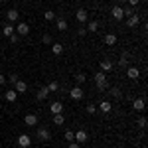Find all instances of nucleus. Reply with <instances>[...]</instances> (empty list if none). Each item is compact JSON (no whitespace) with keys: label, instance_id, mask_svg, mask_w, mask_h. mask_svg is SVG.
Masks as SVG:
<instances>
[{"label":"nucleus","instance_id":"43","mask_svg":"<svg viewBox=\"0 0 148 148\" xmlns=\"http://www.w3.org/2000/svg\"><path fill=\"white\" fill-rule=\"evenodd\" d=\"M0 2H2V0H0Z\"/></svg>","mask_w":148,"mask_h":148},{"label":"nucleus","instance_id":"24","mask_svg":"<svg viewBox=\"0 0 148 148\" xmlns=\"http://www.w3.org/2000/svg\"><path fill=\"white\" fill-rule=\"evenodd\" d=\"M63 123H65V116H63V113L53 114V125H56V126H61Z\"/></svg>","mask_w":148,"mask_h":148},{"label":"nucleus","instance_id":"33","mask_svg":"<svg viewBox=\"0 0 148 148\" xmlns=\"http://www.w3.org/2000/svg\"><path fill=\"white\" fill-rule=\"evenodd\" d=\"M20 79V77H18V73H10V75H8V77H6V81H10L12 85H14V83H16V81Z\"/></svg>","mask_w":148,"mask_h":148},{"label":"nucleus","instance_id":"37","mask_svg":"<svg viewBox=\"0 0 148 148\" xmlns=\"http://www.w3.org/2000/svg\"><path fill=\"white\" fill-rule=\"evenodd\" d=\"M123 10H125V16H132V14H134V10H132L130 6H128V8H123Z\"/></svg>","mask_w":148,"mask_h":148},{"label":"nucleus","instance_id":"41","mask_svg":"<svg viewBox=\"0 0 148 148\" xmlns=\"http://www.w3.org/2000/svg\"><path fill=\"white\" fill-rule=\"evenodd\" d=\"M0 85H6V75L0 73Z\"/></svg>","mask_w":148,"mask_h":148},{"label":"nucleus","instance_id":"39","mask_svg":"<svg viewBox=\"0 0 148 148\" xmlns=\"http://www.w3.org/2000/svg\"><path fill=\"white\" fill-rule=\"evenodd\" d=\"M67 148H81V144L79 142H75V140H73V142H69V146Z\"/></svg>","mask_w":148,"mask_h":148},{"label":"nucleus","instance_id":"6","mask_svg":"<svg viewBox=\"0 0 148 148\" xmlns=\"http://www.w3.org/2000/svg\"><path fill=\"white\" fill-rule=\"evenodd\" d=\"M36 134H38V138H40V140H42V142H47V140H49V138H51V134H49V130H47L46 126H40V128H38V132H36Z\"/></svg>","mask_w":148,"mask_h":148},{"label":"nucleus","instance_id":"1","mask_svg":"<svg viewBox=\"0 0 148 148\" xmlns=\"http://www.w3.org/2000/svg\"><path fill=\"white\" fill-rule=\"evenodd\" d=\"M93 77H95V83H97V89H99V91H107V89H109V81H107V75L103 73L101 69H99V71H97Z\"/></svg>","mask_w":148,"mask_h":148},{"label":"nucleus","instance_id":"7","mask_svg":"<svg viewBox=\"0 0 148 148\" xmlns=\"http://www.w3.org/2000/svg\"><path fill=\"white\" fill-rule=\"evenodd\" d=\"M30 144H32V136L30 134H20L18 136V146L20 148H28Z\"/></svg>","mask_w":148,"mask_h":148},{"label":"nucleus","instance_id":"21","mask_svg":"<svg viewBox=\"0 0 148 148\" xmlns=\"http://www.w3.org/2000/svg\"><path fill=\"white\" fill-rule=\"evenodd\" d=\"M47 95H49V89H47V87H42L40 91L36 93V99H38V101H44V99H47Z\"/></svg>","mask_w":148,"mask_h":148},{"label":"nucleus","instance_id":"5","mask_svg":"<svg viewBox=\"0 0 148 148\" xmlns=\"http://www.w3.org/2000/svg\"><path fill=\"white\" fill-rule=\"evenodd\" d=\"M14 32H16L18 36H28L30 34V26H28L26 22H20L18 26H14Z\"/></svg>","mask_w":148,"mask_h":148},{"label":"nucleus","instance_id":"42","mask_svg":"<svg viewBox=\"0 0 148 148\" xmlns=\"http://www.w3.org/2000/svg\"><path fill=\"white\" fill-rule=\"evenodd\" d=\"M116 2H119V4H123V2H126V0H116Z\"/></svg>","mask_w":148,"mask_h":148},{"label":"nucleus","instance_id":"27","mask_svg":"<svg viewBox=\"0 0 148 148\" xmlns=\"http://www.w3.org/2000/svg\"><path fill=\"white\" fill-rule=\"evenodd\" d=\"M47 89H49V93H57L59 91V83L57 81H49L47 83Z\"/></svg>","mask_w":148,"mask_h":148},{"label":"nucleus","instance_id":"25","mask_svg":"<svg viewBox=\"0 0 148 148\" xmlns=\"http://www.w3.org/2000/svg\"><path fill=\"white\" fill-rule=\"evenodd\" d=\"M57 30L59 32H65L67 30V20L65 18H57Z\"/></svg>","mask_w":148,"mask_h":148},{"label":"nucleus","instance_id":"35","mask_svg":"<svg viewBox=\"0 0 148 148\" xmlns=\"http://www.w3.org/2000/svg\"><path fill=\"white\" fill-rule=\"evenodd\" d=\"M136 123H138V126H140V128H144V126H146V116H140Z\"/></svg>","mask_w":148,"mask_h":148},{"label":"nucleus","instance_id":"9","mask_svg":"<svg viewBox=\"0 0 148 148\" xmlns=\"http://www.w3.org/2000/svg\"><path fill=\"white\" fill-rule=\"evenodd\" d=\"M97 111H101L103 114H107V113H111V111H113V105H111L109 101H101L99 105H97Z\"/></svg>","mask_w":148,"mask_h":148},{"label":"nucleus","instance_id":"32","mask_svg":"<svg viewBox=\"0 0 148 148\" xmlns=\"http://www.w3.org/2000/svg\"><path fill=\"white\" fill-rule=\"evenodd\" d=\"M87 30H89V32H97V30H99V22H97V20H91Z\"/></svg>","mask_w":148,"mask_h":148},{"label":"nucleus","instance_id":"8","mask_svg":"<svg viewBox=\"0 0 148 148\" xmlns=\"http://www.w3.org/2000/svg\"><path fill=\"white\" fill-rule=\"evenodd\" d=\"M75 142H79V144H85V142H89V134L81 128V130H77L75 132Z\"/></svg>","mask_w":148,"mask_h":148},{"label":"nucleus","instance_id":"15","mask_svg":"<svg viewBox=\"0 0 148 148\" xmlns=\"http://www.w3.org/2000/svg\"><path fill=\"white\" fill-rule=\"evenodd\" d=\"M126 77H128V79H138V77H140V69L138 67H128L126 69Z\"/></svg>","mask_w":148,"mask_h":148},{"label":"nucleus","instance_id":"4","mask_svg":"<svg viewBox=\"0 0 148 148\" xmlns=\"http://www.w3.org/2000/svg\"><path fill=\"white\" fill-rule=\"evenodd\" d=\"M111 16H113L114 20H123V18H125V10H123V6H121V4L113 6V8H111Z\"/></svg>","mask_w":148,"mask_h":148},{"label":"nucleus","instance_id":"14","mask_svg":"<svg viewBox=\"0 0 148 148\" xmlns=\"http://www.w3.org/2000/svg\"><path fill=\"white\" fill-rule=\"evenodd\" d=\"M144 107H146V103H144V97H140V99H134V103H132V109H134V111L142 113V111H144Z\"/></svg>","mask_w":148,"mask_h":148},{"label":"nucleus","instance_id":"36","mask_svg":"<svg viewBox=\"0 0 148 148\" xmlns=\"http://www.w3.org/2000/svg\"><path fill=\"white\" fill-rule=\"evenodd\" d=\"M10 42H12V44H18V42H20V36H18L16 32H14V34L10 36Z\"/></svg>","mask_w":148,"mask_h":148},{"label":"nucleus","instance_id":"19","mask_svg":"<svg viewBox=\"0 0 148 148\" xmlns=\"http://www.w3.org/2000/svg\"><path fill=\"white\" fill-rule=\"evenodd\" d=\"M4 99L8 103H16V99H18V93L14 91V89H8V91L4 93Z\"/></svg>","mask_w":148,"mask_h":148},{"label":"nucleus","instance_id":"13","mask_svg":"<svg viewBox=\"0 0 148 148\" xmlns=\"http://www.w3.org/2000/svg\"><path fill=\"white\" fill-rule=\"evenodd\" d=\"M128 63H130V56H128V53L125 51V53L121 56V59L116 61V65H119L121 69H125V67H128Z\"/></svg>","mask_w":148,"mask_h":148},{"label":"nucleus","instance_id":"3","mask_svg":"<svg viewBox=\"0 0 148 148\" xmlns=\"http://www.w3.org/2000/svg\"><path fill=\"white\" fill-rule=\"evenodd\" d=\"M83 95H85V93H83V89H81V85H75V87L69 91V97H71L73 101H81Z\"/></svg>","mask_w":148,"mask_h":148},{"label":"nucleus","instance_id":"28","mask_svg":"<svg viewBox=\"0 0 148 148\" xmlns=\"http://www.w3.org/2000/svg\"><path fill=\"white\" fill-rule=\"evenodd\" d=\"M51 51H53L56 56H61V53H63V46H61V44H51Z\"/></svg>","mask_w":148,"mask_h":148},{"label":"nucleus","instance_id":"23","mask_svg":"<svg viewBox=\"0 0 148 148\" xmlns=\"http://www.w3.org/2000/svg\"><path fill=\"white\" fill-rule=\"evenodd\" d=\"M103 42H105L107 46H114V44H116V36L114 34H107L105 38H103Z\"/></svg>","mask_w":148,"mask_h":148},{"label":"nucleus","instance_id":"31","mask_svg":"<svg viewBox=\"0 0 148 148\" xmlns=\"http://www.w3.org/2000/svg\"><path fill=\"white\" fill-rule=\"evenodd\" d=\"M85 111H87L89 114H95L97 113V105H95V103H89V105L85 107Z\"/></svg>","mask_w":148,"mask_h":148},{"label":"nucleus","instance_id":"10","mask_svg":"<svg viewBox=\"0 0 148 148\" xmlns=\"http://www.w3.org/2000/svg\"><path fill=\"white\" fill-rule=\"evenodd\" d=\"M49 113H51V114H59V113H63V103L53 101L51 105H49Z\"/></svg>","mask_w":148,"mask_h":148},{"label":"nucleus","instance_id":"40","mask_svg":"<svg viewBox=\"0 0 148 148\" xmlns=\"http://www.w3.org/2000/svg\"><path fill=\"white\" fill-rule=\"evenodd\" d=\"M77 34H79V36H85V34H87V28H79V30H77Z\"/></svg>","mask_w":148,"mask_h":148},{"label":"nucleus","instance_id":"17","mask_svg":"<svg viewBox=\"0 0 148 148\" xmlns=\"http://www.w3.org/2000/svg\"><path fill=\"white\" fill-rule=\"evenodd\" d=\"M24 123H26V126H36L38 125V116L32 113H28L26 116H24Z\"/></svg>","mask_w":148,"mask_h":148},{"label":"nucleus","instance_id":"12","mask_svg":"<svg viewBox=\"0 0 148 148\" xmlns=\"http://www.w3.org/2000/svg\"><path fill=\"white\" fill-rule=\"evenodd\" d=\"M14 91H16V93H26V91H28V83L22 81V79H18L16 83H14Z\"/></svg>","mask_w":148,"mask_h":148},{"label":"nucleus","instance_id":"11","mask_svg":"<svg viewBox=\"0 0 148 148\" xmlns=\"http://www.w3.org/2000/svg\"><path fill=\"white\" fill-rule=\"evenodd\" d=\"M138 24H140V16H138L136 12H134L132 16H128V20H126V26H128V28H136Z\"/></svg>","mask_w":148,"mask_h":148},{"label":"nucleus","instance_id":"16","mask_svg":"<svg viewBox=\"0 0 148 148\" xmlns=\"http://www.w3.org/2000/svg\"><path fill=\"white\" fill-rule=\"evenodd\" d=\"M75 18H77V22H87V20H89V14H87V10H85V8H79V10H77V14H75Z\"/></svg>","mask_w":148,"mask_h":148},{"label":"nucleus","instance_id":"26","mask_svg":"<svg viewBox=\"0 0 148 148\" xmlns=\"http://www.w3.org/2000/svg\"><path fill=\"white\" fill-rule=\"evenodd\" d=\"M73 79L77 81V85H81V83H85V81H87V75H85V73H75V75H73Z\"/></svg>","mask_w":148,"mask_h":148},{"label":"nucleus","instance_id":"2","mask_svg":"<svg viewBox=\"0 0 148 148\" xmlns=\"http://www.w3.org/2000/svg\"><path fill=\"white\" fill-rule=\"evenodd\" d=\"M99 69H101L103 73H109V71H113L114 69V63H113V59H101V63H99Z\"/></svg>","mask_w":148,"mask_h":148},{"label":"nucleus","instance_id":"22","mask_svg":"<svg viewBox=\"0 0 148 148\" xmlns=\"http://www.w3.org/2000/svg\"><path fill=\"white\" fill-rule=\"evenodd\" d=\"M109 93H111V97H113V99H119V101L123 99V91H121L119 87H109Z\"/></svg>","mask_w":148,"mask_h":148},{"label":"nucleus","instance_id":"34","mask_svg":"<svg viewBox=\"0 0 148 148\" xmlns=\"http://www.w3.org/2000/svg\"><path fill=\"white\" fill-rule=\"evenodd\" d=\"M42 44H51V36L44 34V36H42Z\"/></svg>","mask_w":148,"mask_h":148},{"label":"nucleus","instance_id":"30","mask_svg":"<svg viewBox=\"0 0 148 148\" xmlns=\"http://www.w3.org/2000/svg\"><path fill=\"white\" fill-rule=\"evenodd\" d=\"M63 138H65L67 142H73V140H75V132H73V130H65V134H63Z\"/></svg>","mask_w":148,"mask_h":148},{"label":"nucleus","instance_id":"38","mask_svg":"<svg viewBox=\"0 0 148 148\" xmlns=\"http://www.w3.org/2000/svg\"><path fill=\"white\" fill-rule=\"evenodd\" d=\"M126 2H128V6H130V8H134V6H136L140 0H126Z\"/></svg>","mask_w":148,"mask_h":148},{"label":"nucleus","instance_id":"29","mask_svg":"<svg viewBox=\"0 0 148 148\" xmlns=\"http://www.w3.org/2000/svg\"><path fill=\"white\" fill-rule=\"evenodd\" d=\"M44 18H46L47 22L56 20V12H53V10H46V12H44Z\"/></svg>","mask_w":148,"mask_h":148},{"label":"nucleus","instance_id":"18","mask_svg":"<svg viewBox=\"0 0 148 148\" xmlns=\"http://www.w3.org/2000/svg\"><path fill=\"white\" fill-rule=\"evenodd\" d=\"M6 18H8V22H10V24L18 22V18H20V12H18V10H8V12H6Z\"/></svg>","mask_w":148,"mask_h":148},{"label":"nucleus","instance_id":"20","mask_svg":"<svg viewBox=\"0 0 148 148\" xmlns=\"http://www.w3.org/2000/svg\"><path fill=\"white\" fill-rule=\"evenodd\" d=\"M14 34V24H4V26H2V36H6V38H10V36Z\"/></svg>","mask_w":148,"mask_h":148}]
</instances>
